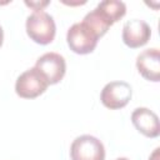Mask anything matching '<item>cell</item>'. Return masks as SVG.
Returning <instances> with one entry per match:
<instances>
[{"label":"cell","instance_id":"6","mask_svg":"<svg viewBox=\"0 0 160 160\" xmlns=\"http://www.w3.org/2000/svg\"><path fill=\"white\" fill-rule=\"evenodd\" d=\"M35 68L46 78L49 85H54L62 80L66 71V62L62 55L51 51L41 55L36 60Z\"/></svg>","mask_w":160,"mask_h":160},{"label":"cell","instance_id":"4","mask_svg":"<svg viewBox=\"0 0 160 160\" xmlns=\"http://www.w3.org/2000/svg\"><path fill=\"white\" fill-rule=\"evenodd\" d=\"M71 160H105L104 144L92 135H80L71 142Z\"/></svg>","mask_w":160,"mask_h":160},{"label":"cell","instance_id":"11","mask_svg":"<svg viewBox=\"0 0 160 160\" xmlns=\"http://www.w3.org/2000/svg\"><path fill=\"white\" fill-rule=\"evenodd\" d=\"M28 6H30L34 11H41L46 5L50 4V1H25Z\"/></svg>","mask_w":160,"mask_h":160},{"label":"cell","instance_id":"13","mask_svg":"<svg viewBox=\"0 0 160 160\" xmlns=\"http://www.w3.org/2000/svg\"><path fill=\"white\" fill-rule=\"evenodd\" d=\"M2 41H4V30H2V28L0 26V48H1V45H2Z\"/></svg>","mask_w":160,"mask_h":160},{"label":"cell","instance_id":"10","mask_svg":"<svg viewBox=\"0 0 160 160\" xmlns=\"http://www.w3.org/2000/svg\"><path fill=\"white\" fill-rule=\"evenodd\" d=\"M94 10L109 26H111L126 14V5L119 0H104L99 2Z\"/></svg>","mask_w":160,"mask_h":160},{"label":"cell","instance_id":"12","mask_svg":"<svg viewBox=\"0 0 160 160\" xmlns=\"http://www.w3.org/2000/svg\"><path fill=\"white\" fill-rule=\"evenodd\" d=\"M149 160H160V148H156L152 151V154L150 155Z\"/></svg>","mask_w":160,"mask_h":160},{"label":"cell","instance_id":"1","mask_svg":"<svg viewBox=\"0 0 160 160\" xmlns=\"http://www.w3.org/2000/svg\"><path fill=\"white\" fill-rule=\"evenodd\" d=\"M26 34L28 36L40 45L50 44L56 34V25L54 18L46 11H34L28 16L26 22Z\"/></svg>","mask_w":160,"mask_h":160},{"label":"cell","instance_id":"8","mask_svg":"<svg viewBox=\"0 0 160 160\" xmlns=\"http://www.w3.org/2000/svg\"><path fill=\"white\" fill-rule=\"evenodd\" d=\"M136 68L142 78L158 82L160 80V51L156 48L141 51L136 58Z\"/></svg>","mask_w":160,"mask_h":160},{"label":"cell","instance_id":"9","mask_svg":"<svg viewBox=\"0 0 160 160\" xmlns=\"http://www.w3.org/2000/svg\"><path fill=\"white\" fill-rule=\"evenodd\" d=\"M131 122L146 138H158L160 134L159 118L148 108H136L131 114Z\"/></svg>","mask_w":160,"mask_h":160},{"label":"cell","instance_id":"5","mask_svg":"<svg viewBox=\"0 0 160 160\" xmlns=\"http://www.w3.org/2000/svg\"><path fill=\"white\" fill-rule=\"evenodd\" d=\"M131 96H132V89L128 82L110 81L102 88L100 94V100L105 108L116 110L126 106Z\"/></svg>","mask_w":160,"mask_h":160},{"label":"cell","instance_id":"7","mask_svg":"<svg viewBox=\"0 0 160 160\" xmlns=\"http://www.w3.org/2000/svg\"><path fill=\"white\" fill-rule=\"evenodd\" d=\"M121 36L126 46L136 49L144 46L150 40L151 29L146 21L140 19H131L124 24Z\"/></svg>","mask_w":160,"mask_h":160},{"label":"cell","instance_id":"3","mask_svg":"<svg viewBox=\"0 0 160 160\" xmlns=\"http://www.w3.org/2000/svg\"><path fill=\"white\" fill-rule=\"evenodd\" d=\"M49 82L46 78L34 66L25 70L16 79L15 92L22 99H34L45 92Z\"/></svg>","mask_w":160,"mask_h":160},{"label":"cell","instance_id":"14","mask_svg":"<svg viewBox=\"0 0 160 160\" xmlns=\"http://www.w3.org/2000/svg\"><path fill=\"white\" fill-rule=\"evenodd\" d=\"M115 160H130V159H128V158H118Z\"/></svg>","mask_w":160,"mask_h":160},{"label":"cell","instance_id":"2","mask_svg":"<svg viewBox=\"0 0 160 160\" xmlns=\"http://www.w3.org/2000/svg\"><path fill=\"white\" fill-rule=\"evenodd\" d=\"M98 41L99 35L85 21L72 24L66 32V42L70 50L79 55L92 52L98 45Z\"/></svg>","mask_w":160,"mask_h":160}]
</instances>
